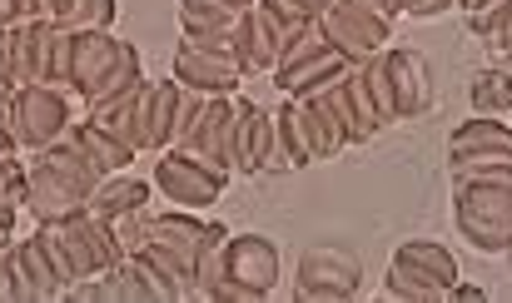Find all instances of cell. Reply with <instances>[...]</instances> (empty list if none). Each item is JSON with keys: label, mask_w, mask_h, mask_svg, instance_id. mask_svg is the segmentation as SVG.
Instances as JSON below:
<instances>
[{"label": "cell", "mask_w": 512, "mask_h": 303, "mask_svg": "<svg viewBox=\"0 0 512 303\" xmlns=\"http://www.w3.org/2000/svg\"><path fill=\"white\" fill-rule=\"evenodd\" d=\"M388 299L398 303H438L448 299V289L433 279V274H423L418 264H403V259H393V269H388V289H383Z\"/></svg>", "instance_id": "4316f807"}, {"label": "cell", "mask_w": 512, "mask_h": 303, "mask_svg": "<svg viewBox=\"0 0 512 303\" xmlns=\"http://www.w3.org/2000/svg\"><path fill=\"white\" fill-rule=\"evenodd\" d=\"M174 110H179V80H145V95H140V154H165L174 145Z\"/></svg>", "instance_id": "7c38bea8"}, {"label": "cell", "mask_w": 512, "mask_h": 303, "mask_svg": "<svg viewBox=\"0 0 512 303\" xmlns=\"http://www.w3.org/2000/svg\"><path fill=\"white\" fill-rule=\"evenodd\" d=\"M70 135L80 140V150L90 154V164H95L100 174H120V169H130V164H135V150H130L120 135H110L105 125H95L90 115H85L80 125H70Z\"/></svg>", "instance_id": "cb8c5ba5"}, {"label": "cell", "mask_w": 512, "mask_h": 303, "mask_svg": "<svg viewBox=\"0 0 512 303\" xmlns=\"http://www.w3.org/2000/svg\"><path fill=\"white\" fill-rule=\"evenodd\" d=\"M512 159L508 154H478V159H458L453 164V189L463 184H488V179H508Z\"/></svg>", "instance_id": "d6a6232c"}, {"label": "cell", "mask_w": 512, "mask_h": 303, "mask_svg": "<svg viewBox=\"0 0 512 303\" xmlns=\"http://www.w3.org/2000/svg\"><path fill=\"white\" fill-rule=\"evenodd\" d=\"M388 75H393V100H398V120H418L433 105V70L418 50H383Z\"/></svg>", "instance_id": "8fae6325"}, {"label": "cell", "mask_w": 512, "mask_h": 303, "mask_svg": "<svg viewBox=\"0 0 512 303\" xmlns=\"http://www.w3.org/2000/svg\"><path fill=\"white\" fill-rule=\"evenodd\" d=\"M145 239L165 244L170 254H179L189 269L199 264L204 244H209V224L194 214V209H165V214H150L145 209Z\"/></svg>", "instance_id": "4fadbf2b"}, {"label": "cell", "mask_w": 512, "mask_h": 303, "mask_svg": "<svg viewBox=\"0 0 512 303\" xmlns=\"http://www.w3.org/2000/svg\"><path fill=\"white\" fill-rule=\"evenodd\" d=\"M140 95H145V80H140L135 90H125V95H115V100H105V105L85 110L95 125H105L110 135H120L135 154H140Z\"/></svg>", "instance_id": "d4e9b609"}, {"label": "cell", "mask_w": 512, "mask_h": 303, "mask_svg": "<svg viewBox=\"0 0 512 303\" xmlns=\"http://www.w3.org/2000/svg\"><path fill=\"white\" fill-rule=\"evenodd\" d=\"M319 50H329V40H324L319 20H309V25H299V30L284 40V50H279V65H274V70H289V65H299V60H309V55H319Z\"/></svg>", "instance_id": "836d02e7"}, {"label": "cell", "mask_w": 512, "mask_h": 303, "mask_svg": "<svg viewBox=\"0 0 512 303\" xmlns=\"http://www.w3.org/2000/svg\"><path fill=\"white\" fill-rule=\"evenodd\" d=\"M348 75V70H343ZM324 100H329V110H334V120L343 125V135H348V145H368L363 140V125H358V115H353V105H348V95H343V80H334L329 90H324Z\"/></svg>", "instance_id": "8d00e7d4"}, {"label": "cell", "mask_w": 512, "mask_h": 303, "mask_svg": "<svg viewBox=\"0 0 512 303\" xmlns=\"http://www.w3.org/2000/svg\"><path fill=\"white\" fill-rule=\"evenodd\" d=\"M70 10H75V0H50V20H55V25H65Z\"/></svg>", "instance_id": "b9f144b4"}, {"label": "cell", "mask_w": 512, "mask_h": 303, "mask_svg": "<svg viewBox=\"0 0 512 303\" xmlns=\"http://www.w3.org/2000/svg\"><path fill=\"white\" fill-rule=\"evenodd\" d=\"M50 50H55V20H20L15 25V85H50Z\"/></svg>", "instance_id": "2e32d148"}, {"label": "cell", "mask_w": 512, "mask_h": 303, "mask_svg": "<svg viewBox=\"0 0 512 303\" xmlns=\"http://www.w3.org/2000/svg\"><path fill=\"white\" fill-rule=\"evenodd\" d=\"M234 20H239V10H229L224 0H179L184 35H229Z\"/></svg>", "instance_id": "f546056e"}, {"label": "cell", "mask_w": 512, "mask_h": 303, "mask_svg": "<svg viewBox=\"0 0 512 303\" xmlns=\"http://www.w3.org/2000/svg\"><path fill=\"white\" fill-rule=\"evenodd\" d=\"M468 30H473V40H483L493 55H503L512 45V0H493L488 10L468 15Z\"/></svg>", "instance_id": "1f68e13d"}, {"label": "cell", "mask_w": 512, "mask_h": 303, "mask_svg": "<svg viewBox=\"0 0 512 303\" xmlns=\"http://www.w3.org/2000/svg\"><path fill=\"white\" fill-rule=\"evenodd\" d=\"M145 80V70H140V50L130 45V40H120V50H115V60L95 75V85L80 95V105L85 110H95V105H105V100H115V95H125V90H135Z\"/></svg>", "instance_id": "7402d4cb"}, {"label": "cell", "mask_w": 512, "mask_h": 303, "mask_svg": "<svg viewBox=\"0 0 512 303\" xmlns=\"http://www.w3.org/2000/svg\"><path fill=\"white\" fill-rule=\"evenodd\" d=\"M0 25H20V5L15 0H0Z\"/></svg>", "instance_id": "ee69618b"}, {"label": "cell", "mask_w": 512, "mask_h": 303, "mask_svg": "<svg viewBox=\"0 0 512 303\" xmlns=\"http://www.w3.org/2000/svg\"><path fill=\"white\" fill-rule=\"evenodd\" d=\"M353 70H358V80H363V90H368V100H373L378 120H383V125H393V120H398V100H393V75H388L383 50H378V55H368L363 65H353Z\"/></svg>", "instance_id": "4dcf8cb0"}, {"label": "cell", "mask_w": 512, "mask_h": 303, "mask_svg": "<svg viewBox=\"0 0 512 303\" xmlns=\"http://www.w3.org/2000/svg\"><path fill=\"white\" fill-rule=\"evenodd\" d=\"M229 115H234V95H209V105H204L199 125L184 135V145H170V150H184V154H194V159H204L209 169H224V174H234V169H229V159H224Z\"/></svg>", "instance_id": "5bb4252c"}, {"label": "cell", "mask_w": 512, "mask_h": 303, "mask_svg": "<svg viewBox=\"0 0 512 303\" xmlns=\"http://www.w3.org/2000/svg\"><path fill=\"white\" fill-rule=\"evenodd\" d=\"M35 159H40L45 169H55V174H60V179L70 184V189H80L85 199H90V189H95V184L105 179V174H100V169L90 164V154L80 150V140H75V135H60L55 145H45V150L35 154Z\"/></svg>", "instance_id": "603a6c76"}, {"label": "cell", "mask_w": 512, "mask_h": 303, "mask_svg": "<svg viewBox=\"0 0 512 303\" xmlns=\"http://www.w3.org/2000/svg\"><path fill=\"white\" fill-rule=\"evenodd\" d=\"M234 50H239V60H244L249 75H274V65H279V35L259 15V5L239 10V20H234Z\"/></svg>", "instance_id": "ac0fdd59"}, {"label": "cell", "mask_w": 512, "mask_h": 303, "mask_svg": "<svg viewBox=\"0 0 512 303\" xmlns=\"http://www.w3.org/2000/svg\"><path fill=\"white\" fill-rule=\"evenodd\" d=\"M373 5H378V10H388L393 20H398V15H408V0H373Z\"/></svg>", "instance_id": "f6af8a7d"}, {"label": "cell", "mask_w": 512, "mask_h": 303, "mask_svg": "<svg viewBox=\"0 0 512 303\" xmlns=\"http://www.w3.org/2000/svg\"><path fill=\"white\" fill-rule=\"evenodd\" d=\"M244 65L239 60H224V55H204V50H189V45H179L174 50V75L184 90H199V95H239V85H244Z\"/></svg>", "instance_id": "30bf717a"}, {"label": "cell", "mask_w": 512, "mask_h": 303, "mask_svg": "<svg viewBox=\"0 0 512 303\" xmlns=\"http://www.w3.org/2000/svg\"><path fill=\"white\" fill-rule=\"evenodd\" d=\"M115 10H120V0H75L65 30H110L115 25Z\"/></svg>", "instance_id": "e575fe53"}, {"label": "cell", "mask_w": 512, "mask_h": 303, "mask_svg": "<svg viewBox=\"0 0 512 303\" xmlns=\"http://www.w3.org/2000/svg\"><path fill=\"white\" fill-rule=\"evenodd\" d=\"M224 279L254 289L259 299H269L279 289V244L269 234H229L224 244Z\"/></svg>", "instance_id": "52a82bcc"}, {"label": "cell", "mask_w": 512, "mask_h": 303, "mask_svg": "<svg viewBox=\"0 0 512 303\" xmlns=\"http://www.w3.org/2000/svg\"><path fill=\"white\" fill-rule=\"evenodd\" d=\"M0 90H15V25H0Z\"/></svg>", "instance_id": "ab89813d"}, {"label": "cell", "mask_w": 512, "mask_h": 303, "mask_svg": "<svg viewBox=\"0 0 512 303\" xmlns=\"http://www.w3.org/2000/svg\"><path fill=\"white\" fill-rule=\"evenodd\" d=\"M224 5H229V10H249L254 0H224Z\"/></svg>", "instance_id": "7dc6e473"}, {"label": "cell", "mask_w": 512, "mask_h": 303, "mask_svg": "<svg viewBox=\"0 0 512 303\" xmlns=\"http://www.w3.org/2000/svg\"><path fill=\"white\" fill-rule=\"evenodd\" d=\"M393 259H403V264H418V269H423V274H433L443 289H453V284L463 279V274H458V259H453V249H443L438 239H403Z\"/></svg>", "instance_id": "484cf974"}, {"label": "cell", "mask_w": 512, "mask_h": 303, "mask_svg": "<svg viewBox=\"0 0 512 303\" xmlns=\"http://www.w3.org/2000/svg\"><path fill=\"white\" fill-rule=\"evenodd\" d=\"M453 5H458V10H463V15H478V10H488V5H493V0H453Z\"/></svg>", "instance_id": "bcb514c9"}, {"label": "cell", "mask_w": 512, "mask_h": 303, "mask_svg": "<svg viewBox=\"0 0 512 303\" xmlns=\"http://www.w3.org/2000/svg\"><path fill=\"white\" fill-rule=\"evenodd\" d=\"M343 95H348V105H353V115H358V125H363V140H373V135L383 130V120H378V110H373V100H368V90H363L358 70H348V75H343Z\"/></svg>", "instance_id": "d590c367"}, {"label": "cell", "mask_w": 512, "mask_h": 303, "mask_svg": "<svg viewBox=\"0 0 512 303\" xmlns=\"http://www.w3.org/2000/svg\"><path fill=\"white\" fill-rule=\"evenodd\" d=\"M20 209L35 219V224H65L75 214H85V194L70 189L55 169H45L40 159H25V199Z\"/></svg>", "instance_id": "9c48e42d"}, {"label": "cell", "mask_w": 512, "mask_h": 303, "mask_svg": "<svg viewBox=\"0 0 512 303\" xmlns=\"http://www.w3.org/2000/svg\"><path fill=\"white\" fill-rule=\"evenodd\" d=\"M5 279H10V303H50V299H65L40 239H10L5 249Z\"/></svg>", "instance_id": "8992f818"}, {"label": "cell", "mask_w": 512, "mask_h": 303, "mask_svg": "<svg viewBox=\"0 0 512 303\" xmlns=\"http://www.w3.org/2000/svg\"><path fill=\"white\" fill-rule=\"evenodd\" d=\"M508 115H512V110H508Z\"/></svg>", "instance_id": "681fc988"}, {"label": "cell", "mask_w": 512, "mask_h": 303, "mask_svg": "<svg viewBox=\"0 0 512 303\" xmlns=\"http://www.w3.org/2000/svg\"><path fill=\"white\" fill-rule=\"evenodd\" d=\"M224 184H229V174L224 169H209L194 154H184V150L155 154V189H160V199H170L174 209H194L199 214V209H209L224 194Z\"/></svg>", "instance_id": "277c9868"}, {"label": "cell", "mask_w": 512, "mask_h": 303, "mask_svg": "<svg viewBox=\"0 0 512 303\" xmlns=\"http://www.w3.org/2000/svg\"><path fill=\"white\" fill-rule=\"evenodd\" d=\"M85 209H90L95 219L115 224V219H125V214H140V209H150V184H145V179H135L130 169H120V174H105V179L90 189Z\"/></svg>", "instance_id": "e0dca14e"}, {"label": "cell", "mask_w": 512, "mask_h": 303, "mask_svg": "<svg viewBox=\"0 0 512 303\" xmlns=\"http://www.w3.org/2000/svg\"><path fill=\"white\" fill-rule=\"evenodd\" d=\"M269 150H274V115H264L254 100L234 95L229 135H224V159L234 174H269Z\"/></svg>", "instance_id": "5b68a950"}, {"label": "cell", "mask_w": 512, "mask_h": 303, "mask_svg": "<svg viewBox=\"0 0 512 303\" xmlns=\"http://www.w3.org/2000/svg\"><path fill=\"white\" fill-rule=\"evenodd\" d=\"M304 164H314V159H309V145H304V135H299V125H294L289 100H284V105H279V115H274V150H269V169L279 174V169H304Z\"/></svg>", "instance_id": "83f0119b"}, {"label": "cell", "mask_w": 512, "mask_h": 303, "mask_svg": "<svg viewBox=\"0 0 512 303\" xmlns=\"http://www.w3.org/2000/svg\"><path fill=\"white\" fill-rule=\"evenodd\" d=\"M319 30L329 40V50L343 55V65H363L368 55L388 50L393 40V15L378 10L373 0H329V10L319 15Z\"/></svg>", "instance_id": "3957f363"}, {"label": "cell", "mask_w": 512, "mask_h": 303, "mask_svg": "<svg viewBox=\"0 0 512 303\" xmlns=\"http://www.w3.org/2000/svg\"><path fill=\"white\" fill-rule=\"evenodd\" d=\"M289 110H294V125H299V135H304L314 164L348 150V135H343V125L334 120V110H329L324 95H314V100H289Z\"/></svg>", "instance_id": "9a60e30c"}, {"label": "cell", "mask_w": 512, "mask_h": 303, "mask_svg": "<svg viewBox=\"0 0 512 303\" xmlns=\"http://www.w3.org/2000/svg\"><path fill=\"white\" fill-rule=\"evenodd\" d=\"M358 264L343 259L334 249H319L304 259L299 269V284H294V299L299 303H353L358 299Z\"/></svg>", "instance_id": "ba28073f"}, {"label": "cell", "mask_w": 512, "mask_h": 303, "mask_svg": "<svg viewBox=\"0 0 512 303\" xmlns=\"http://www.w3.org/2000/svg\"><path fill=\"white\" fill-rule=\"evenodd\" d=\"M468 105L473 115H508L512 110V70H478L468 85Z\"/></svg>", "instance_id": "f1b7e54d"}, {"label": "cell", "mask_w": 512, "mask_h": 303, "mask_svg": "<svg viewBox=\"0 0 512 303\" xmlns=\"http://www.w3.org/2000/svg\"><path fill=\"white\" fill-rule=\"evenodd\" d=\"M5 100H10V95H5V90H0V125H5Z\"/></svg>", "instance_id": "c3c4849f"}, {"label": "cell", "mask_w": 512, "mask_h": 303, "mask_svg": "<svg viewBox=\"0 0 512 303\" xmlns=\"http://www.w3.org/2000/svg\"><path fill=\"white\" fill-rule=\"evenodd\" d=\"M70 55H75V30L55 25V50H50V85L70 90Z\"/></svg>", "instance_id": "74e56055"}, {"label": "cell", "mask_w": 512, "mask_h": 303, "mask_svg": "<svg viewBox=\"0 0 512 303\" xmlns=\"http://www.w3.org/2000/svg\"><path fill=\"white\" fill-rule=\"evenodd\" d=\"M343 55L334 50H319V55H309V60H299V65H289V70H274V85L284 90V100H314V95H324L334 80H343Z\"/></svg>", "instance_id": "d6986e66"}, {"label": "cell", "mask_w": 512, "mask_h": 303, "mask_svg": "<svg viewBox=\"0 0 512 303\" xmlns=\"http://www.w3.org/2000/svg\"><path fill=\"white\" fill-rule=\"evenodd\" d=\"M478 154H508L512 159V125L498 115H473L448 135V159H478Z\"/></svg>", "instance_id": "ffe728a7"}, {"label": "cell", "mask_w": 512, "mask_h": 303, "mask_svg": "<svg viewBox=\"0 0 512 303\" xmlns=\"http://www.w3.org/2000/svg\"><path fill=\"white\" fill-rule=\"evenodd\" d=\"M5 125H10L20 154H40L45 145H55L60 135H70V125H75L70 90H55V85H15L10 100H5Z\"/></svg>", "instance_id": "7a4b0ae2"}, {"label": "cell", "mask_w": 512, "mask_h": 303, "mask_svg": "<svg viewBox=\"0 0 512 303\" xmlns=\"http://www.w3.org/2000/svg\"><path fill=\"white\" fill-rule=\"evenodd\" d=\"M458 234L488 254V259H508L512 254V174L508 179H488V184H463L458 204H453Z\"/></svg>", "instance_id": "6da1fadb"}, {"label": "cell", "mask_w": 512, "mask_h": 303, "mask_svg": "<svg viewBox=\"0 0 512 303\" xmlns=\"http://www.w3.org/2000/svg\"><path fill=\"white\" fill-rule=\"evenodd\" d=\"M453 0H408V15L413 20H433V15H443Z\"/></svg>", "instance_id": "60d3db41"}, {"label": "cell", "mask_w": 512, "mask_h": 303, "mask_svg": "<svg viewBox=\"0 0 512 303\" xmlns=\"http://www.w3.org/2000/svg\"><path fill=\"white\" fill-rule=\"evenodd\" d=\"M10 154H20V145H15L10 125H0V159H10Z\"/></svg>", "instance_id": "7bdbcfd3"}, {"label": "cell", "mask_w": 512, "mask_h": 303, "mask_svg": "<svg viewBox=\"0 0 512 303\" xmlns=\"http://www.w3.org/2000/svg\"><path fill=\"white\" fill-rule=\"evenodd\" d=\"M120 35L115 30H75V55H70V95H85L95 75L115 60Z\"/></svg>", "instance_id": "44dd1931"}, {"label": "cell", "mask_w": 512, "mask_h": 303, "mask_svg": "<svg viewBox=\"0 0 512 303\" xmlns=\"http://www.w3.org/2000/svg\"><path fill=\"white\" fill-rule=\"evenodd\" d=\"M35 239H40V249H45V259H50V269H55L60 289L80 284V279H75V269H70V259H65V249H60V234H55L50 224H35Z\"/></svg>", "instance_id": "f35d334b"}]
</instances>
